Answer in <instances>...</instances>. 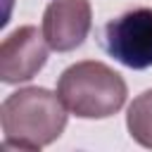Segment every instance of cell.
Here are the masks:
<instances>
[{"mask_svg": "<svg viewBox=\"0 0 152 152\" xmlns=\"http://www.w3.org/2000/svg\"><path fill=\"white\" fill-rule=\"evenodd\" d=\"M66 107L57 93L48 88H19L2 100L0 124L5 147L40 150L55 142L66 126Z\"/></svg>", "mask_w": 152, "mask_h": 152, "instance_id": "obj_1", "label": "cell"}, {"mask_svg": "<svg viewBox=\"0 0 152 152\" xmlns=\"http://www.w3.org/2000/svg\"><path fill=\"white\" fill-rule=\"evenodd\" d=\"M57 95L78 119H107L124 107L128 88L121 74L104 62L83 59L62 71Z\"/></svg>", "mask_w": 152, "mask_h": 152, "instance_id": "obj_2", "label": "cell"}, {"mask_svg": "<svg viewBox=\"0 0 152 152\" xmlns=\"http://www.w3.org/2000/svg\"><path fill=\"white\" fill-rule=\"evenodd\" d=\"M102 48L128 69L152 66V10L135 7L112 19L102 28Z\"/></svg>", "mask_w": 152, "mask_h": 152, "instance_id": "obj_3", "label": "cell"}, {"mask_svg": "<svg viewBox=\"0 0 152 152\" xmlns=\"http://www.w3.org/2000/svg\"><path fill=\"white\" fill-rule=\"evenodd\" d=\"M48 40L38 26H19L0 43V81H31L48 62Z\"/></svg>", "mask_w": 152, "mask_h": 152, "instance_id": "obj_4", "label": "cell"}, {"mask_svg": "<svg viewBox=\"0 0 152 152\" xmlns=\"http://www.w3.org/2000/svg\"><path fill=\"white\" fill-rule=\"evenodd\" d=\"M93 26L88 0H50L43 12V36L55 52H71L83 45Z\"/></svg>", "mask_w": 152, "mask_h": 152, "instance_id": "obj_5", "label": "cell"}, {"mask_svg": "<svg viewBox=\"0 0 152 152\" xmlns=\"http://www.w3.org/2000/svg\"><path fill=\"white\" fill-rule=\"evenodd\" d=\"M126 126H128L131 138L138 145L152 150V88L145 90V93H140L128 104Z\"/></svg>", "mask_w": 152, "mask_h": 152, "instance_id": "obj_6", "label": "cell"}]
</instances>
